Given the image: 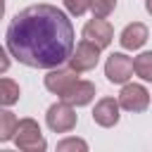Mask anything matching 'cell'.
I'll list each match as a JSON object with an SVG mask.
<instances>
[{
  "instance_id": "obj_5",
  "label": "cell",
  "mask_w": 152,
  "mask_h": 152,
  "mask_svg": "<svg viewBox=\"0 0 152 152\" xmlns=\"http://www.w3.org/2000/svg\"><path fill=\"white\" fill-rule=\"evenodd\" d=\"M104 76L109 83H116V86L128 83L133 76V59L126 52H112L104 62Z\"/></svg>"
},
{
  "instance_id": "obj_18",
  "label": "cell",
  "mask_w": 152,
  "mask_h": 152,
  "mask_svg": "<svg viewBox=\"0 0 152 152\" xmlns=\"http://www.w3.org/2000/svg\"><path fill=\"white\" fill-rule=\"evenodd\" d=\"M10 64H12V59H10V52L0 45V74H5L7 69H10Z\"/></svg>"
},
{
  "instance_id": "obj_19",
  "label": "cell",
  "mask_w": 152,
  "mask_h": 152,
  "mask_svg": "<svg viewBox=\"0 0 152 152\" xmlns=\"http://www.w3.org/2000/svg\"><path fill=\"white\" fill-rule=\"evenodd\" d=\"M145 10H147V14L152 17V0H145Z\"/></svg>"
},
{
  "instance_id": "obj_15",
  "label": "cell",
  "mask_w": 152,
  "mask_h": 152,
  "mask_svg": "<svg viewBox=\"0 0 152 152\" xmlns=\"http://www.w3.org/2000/svg\"><path fill=\"white\" fill-rule=\"evenodd\" d=\"M114 10H116V0H90V12H93V17L107 19Z\"/></svg>"
},
{
  "instance_id": "obj_12",
  "label": "cell",
  "mask_w": 152,
  "mask_h": 152,
  "mask_svg": "<svg viewBox=\"0 0 152 152\" xmlns=\"http://www.w3.org/2000/svg\"><path fill=\"white\" fill-rule=\"evenodd\" d=\"M19 83L12 78H0V107H12L19 102Z\"/></svg>"
},
{
  "instance_id": "obj_9",
  "label": "cell",
  "mask_w": 152,
  "mask_h": 152,
  "mask_svg": "<svg viewBox=\"0 0 152 152\" xmlns=\"http://www.w3.org/2000/svg\"><path fill=\"white\" fill-rule=\"evenodd\" d=\"M78 78V71H74L71 66L69 69H62V64L59 66H52V69H48V74H45V78H43V83H45V88L52 93V95H62L74 81Z\"/></svg>"
},
{
  "instance_id": "obj_2",
  "label": "cell",
  "mask_w": 152,
  "mask_h": 152,
  "mask_svg": "<svg viewBox=\"0 0 152 152\" xmlns=\"http://www.w3.org/2000/svg\"><path fill=\"white\" fill-rule=\"evenodd\" d=\"M12 140L21 152H45L48 150V140L43 138V131L36 119H19Z\"/></svg>"
},
{
  "instance_id": "obj_11",
  "label": "cell",
  "mask_w": 152,
  "mask_h": 152,
  "mask_svg": "<svg viewBox=\"0 0 152 152\" xmlns=\"http://www.w3.org/2000/svg\"><path fill=\"white\" fill-rule=\"evenodd\" d=\"M147 38H150L147 26H145L142 21H133V24H128V26L121 31L119 43H121L124 50H140V48L147 43Z\"/></svg>"
},
{
  "instance_id": "obj_20",
  "label": "cell",
  "mask_w": 152,
  "mask_h": 152,
  "mask_svg": "<svg viewBox=\"0 0 152 152\" xmlns=\"http://www.w3.org/2000/svg\"><path fill=\"white\" fill-rule=\"evenodd\" d=\"M2 14H5V0H0V19H2Z\"/></svg>"
},
{
  "instance_id": "obj_16",
  "label": "cell",
  "mask_w": 152,
  "mask_h": 152,
  "mask_svg": "<svg viewBox=\"0 0 152 152\" xmlns=\"http://www.w3.org/2000/svg\"><path fill=\"white\" fill-rule=\"evenodd\" d=\"M62 2H64L66 12H69L71 17H83V14L90 10V0H62Z\"/></svg>"
},
{
  "instance_id": "obj_14",
  "label": "cell",
  "mask_w": 152,
  "mask_h": 152,
  "mask_svg": "<svg viewBox=\"0 0 152 152\" xmlns=\"http://www.w3.org/2000/svg\"><path fill=\"white\" fill-rule=\"evenodd\" d=\"M17 121H19V119L14 116V112H10V109L0 107V142H7V140H12V138H14Z\"/></svg>"
},
{
  "instance_id": "obj_10",
  "label": "cell",
  "mask_w": 152,
  "mask_h": 152,
  "mask_svg": "<svg viewBox=\"0 0 152 152\" xmlns=\"http://www.w3.org/2000/svg\"><path fill=\"white\" fill-rule=\"evenodd\" d=\"M119 100H114V97H102V100H97L95 102V109H93V121L97 124V126H102V128H112V126H116L119 124Z\"/></svg>"
},
{
  "instance_id": "obj_8",
  "label": "cell",
  "mask_w": 152,
  "mask_h": 152,
  "mask_svg": "<svg viewBox=\"0 0 152 152\" xmlns=\"http://www.w3.org/2000/svg\"><path fill=\"white\" fill-rule=\"evenodd\" d=\"M93 97H95V83L83 81V78H76V81L59 95V100L69 102L71 107H86V104L93 102Z\"/></svg>"
},
{
  "instance_id": "obj_1",
  "label": "cell",
  "mask_w": 152,
  "mask_h": 152,
  "mask_svg": "<svg viewBox=\"0 0 152 152\" xmlns=\"http://www.w3.org/2000/svg\"><path fill=\"white\" fill-rule=\"evenodd\" d=\"M7 52L31 69H52L69 59L74 50V26L66 12L40 2L14 14L5 33Z\"/></svg>"
},
{
  "instance_id": "obj_6",
  "label": "cell",
  "mask_w": 152,
  "mask_h": 152,
  "mask_svg": "<svg viewBox=\"0 0 152 152\" xmlns=\"http://www.w3.org/2000/svg\"><path fill=\"white\" fill-rule=\"evenodd\" d=\"M69 66L74 69V71H90V69H95L97 66V62H100V48L97 45H93L90 40H81L78 45H76V50H71V55H69Z\"/></svg>"
},
{
  "instance_id": "obj_3",
  "label": "cell",
  "mask_w": 152,
  "mask_h": 152,
  "mask_svg": "<svg viewBox=\"0 0 152 152\" xmlns=\"http://www.w3.org/2000/svg\"><path fill=\"white\" fill-rule=\"evenodd\" d=\"M76 121H78L76 109L64 100L50 104L48 112H45V124H48V128L52 133H69V131L76 128Z\"/></svg>"
},
{
  "instance_id": "obj_13",
  "label": "cell",
  "mask_w": 152,
  "mask_h": 152,
  "mask_svg": "<svg viewBox=\"0 0 152 152\" xmlns=\"http://www.w3.org/2000/svg\"><path fill=\"white\" fill-rule=\"evenodd\" d=\"M133 74L147 83H152V50L140 52L138 57H133Z\"/></svg>"
},
{
  "instance_id": "obj_7",
  "label": "cell",
  "mask_w": 152,
  "mask_h": 152,
  "mask_svg": "<svg viewBox=\"0 0 152 152\" xmlns=\"http://www.w3.org/2000/svg\"><path fill=\"white\" fill-rule=\"evenodd\" d=\"M83 38L90 40L93 45H97L100 50H104V48H109L112 40H114V28H112V24H109L107 19L93 17V19L83 26Z\"/></svg>"
},
{
  "instance_id": "obj_17",
  "label": "cell",
  "mask_w": 152,
  "mask_h": 152,
  "mask_svg": "<svg viewBox=\"0 0 152 152\" xmlns=\"http://www.w3.org/2000/svg\"><path fill=\"white\" fill-rule=\"evenodd\" d=\"M57 150H59V152H69V150H81V152H86V150H88V142H86L83 138H64V140L57 142Z\"/></svg>"
},
{
  "instance_id": "obj_4",
  "label": "cell",
  "mask_w": 152,
  "mask_h": 152,
  "mask_svg": "<svg viewBox=\"0 0 152 152\" xmlns=\"http://www.w3.org/2000/svg\"><path fill=\"white\" fill-rule=\"evenodd\" d=\"M119 107L133 114H140L150 107V90L142 83H124L119 93Z\"/></svg>"
}]
</instances>
